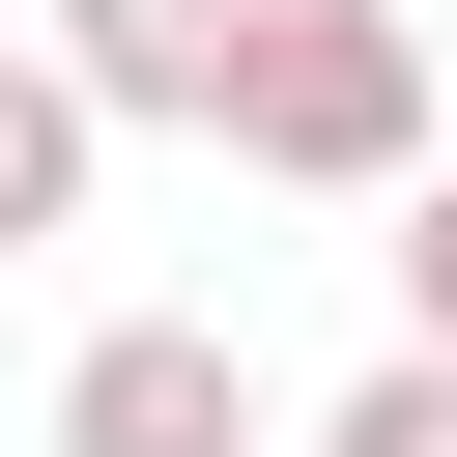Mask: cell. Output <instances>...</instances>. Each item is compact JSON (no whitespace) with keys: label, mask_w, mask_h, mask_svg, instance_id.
Returning a JSON list of instances; mask_svg holds the SVG:
<instances>
[{"label":"cell","mask_w":457,"mask_h":457,"mask_svg":"<svg viewBox=\"0 0 457 457\" xmlns=\"http://www.w3.org/2000/svg\"><path fill=\"white\" fill-rule=\"evenodd\" d=\"M228 171H286V200H400V171H428V29H400V0H257Z\"/></svg>","instance_id":"obj_1"},{"label":"cell","mask_w":457,"mask_h":457,"mask_svg":"<svg viewBox=\"0 0 457 457\" xmlns=\"http://www.w3.org/2000/svg\"><path fill=\"white\" fill-rule=\"evenodd\" d=\"M57 457H257V343L228 314H114L57 371Z\"/></svg>","instance_id":"obj_2"},{"label":"cell","mask_w":457,"mask_h":457,"mask_svg":"<svg viewBox=\"0 0 457 457\" xmlns=\"http://www.w3.org/2000/svg\"><path fill=\"white\" fill-rule=\"evenodd\" d=\"M57 86H86L114 143H143V114H171V143H228V86H257V0H57Z\"/></svg>","instance_id":"obj_3"},{"label":"cell","mask_w":457,"mask_h":457,"mask_svg":"<svg viewBox=\"0 0 457 457\" xmlns=\"http://www.w3.org/2000/svg\"><path fill=\"white\" fill-rule=\"evenodd\" d=\"M86 171H114V114H86L57 57H0V257H57V228H86Z\"/></svg>","instance_id":"obj_4"},{"label":"cell","mask_w":457,"mask_h":457,"mask_svg":"<svg viewBox=\"0 0 457 457\" xmlns=\"http://www.w3.org/2000/svg\"><path fill=\"white\" fill-rule=\"evenodd\" d=\"M314 457H457V343H400V371H371V400H343Z\"/></svg>","instance_id":"obj_5"},{"label":"cell","mask_w":457,"mask_h":457,"mask_svg":"<svg viewBox=\"0 0 457 457\" xmlns=\"http://www.w3.org/2000/svg\"><path fill=\"white\" fill-rule=\"evenodd\" d=\"M400 343H457V171L400 200Z\"/></svg>","instance_id":"obj_6"},{"label":"cell","mask_w":457,"mask_h":457,"mask_svg":"<svg viewBox=\"0 0 457 457\" xmlns=\"http://www.w3.org/2000/svg\"><path fill=\"white\" fill-rule=\"evenodd\" d=\"M0 57H29V29H0Z\"/></svg>","instance_id":"obj_7"}]
</instances>
